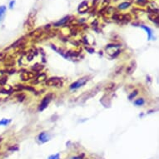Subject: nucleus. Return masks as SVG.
<instances>
[{
    "instance_id": "6e6552de",
    "label": "nucleus",
    "mask_w": 159,
    "mask_h": 159,
    "mask_svg": "<svg viewBox=\"0 0 159 159\" xmlns=\"http://www.w3.org/2000/svg\"><path fill=\"white\" fill-rule=\"evenodd\" d=\"M68 18H69V17L68 16H67V17H65V18H63L62 19H61V20H59V22H57V23H55L54 24V26L55 27H59V26H62L63 24H65L66 23H67V21L68 20Z\"/></svg>"
},
{
    "instance_id": "9d476101",
    "label": "nucleus",
    "mask_w": 159,
    "mask_h": 159,
    "mask_svg": "<svg viewBox=\"0 0 159 159\" xmlns=\"http://www.w3.org/2000/svg\"><path fill=\"white\" fill-rule=\"evenodd\" d=\"M130 5H131L130 2H123V3H120L118 5V9H120V10H124V9H127V8H129Z\"/></svg>"
},
{
    "instance_id": "f8f14e48",
    "label": "nucleus",
    "mask_w": 159,
    "mask_h": 159,
    "mask_svg": "<svg viewBox=\"0 0 159 159\" xmlns=\"http://www.w3.org/2000/svg\"><path fill=\"white\" fill-rule=\"evenodd\" d=\"M43 68H44V66H43V65L38 64V63L35 65H33V67H32V69L35 71V72H38V71L42 70Z\"/></svg>"
},
{
    "instance_id": "4be33fe9",
    "label": "nucleus",
    "mask_w": 159,
    "mask_h": 159,
    "mask_svg": "<svg viewBox=\"0 0 159 159\" xmlns=\"http://www.w3.org/2000/svg\"><path fill=\"white\" fill-rule=\"evenodd\" d=\"M83 156L74 157H73V158H71V159H83Z\"/></svg>"
},
{
    "instance_id": "4468645a",
    "label": "nucleus",
    "mask_w": 159,
    "mask_h": 159,
    "mask_svg": "<svg viewBox=\"0 0 159 159\" xmlns=\"http://www.w3.org/2000/svg\"><path fill=\"white\" fill-rule=\"evenodd\" d=\"M23 38H19L18 40H17V41L15 42L14 44H13L12 45H11V47H18V45H20V44L23 42Z\"/></svg>"
},
{
    "instance_id": "1a4fd4ad",
    "label": "nucleus",
    "mask_w": 159,
    "mask_h": 159,
    "mask_svg": "<svg viewBox=\"0 0 159 159\" xmlns=\"http://www.w3.org/2000/svg\"><path fill=\"white\" fill-rule=\"evenodd\" d=\"M46 79H47V76H46V74H41L40 75H38V76L36 78L35 83H40V82H43V81H44V80H46Z\"/></svg>"
},
{
    "instance_id": "aec40b11",
    "label": "nucleus",
    "mask_w": 159,
    "mask_h": 159,
    "mask_svg": "<svg viewBox=\"0 0 159 159\" xmlns=\"http://www.w3.org/2000/svg\"><path fill=\"white\" fill-rule=\"evenodd\" d=\"M15 4V1L14 0H12V1H10V3H9V8L10 9H13V6H14Z\"/></svg>"
},
{
    "instance_id": "2eb2a0df",
    "label": "nucleus",
    "mask_w": 159,
    "mask_h": 159,
    "mask_svg": "<svg viewBox=\"0 0 159 159\" xmlns=\"http://www.w3.org/2000/svg\"><path fill=\"white\" fill-rule=\"evenodd\" d=\"M134 104L138 105V106H141L142 104H144V100L142 98H139V99H138V100H136L134 102Z\"/></svg>"
},
{
    "instance_id": "f257e3e1",
    "label": "nucleus",
    "mask_w": 159,
    "mask_h": 159,
    "mask_svg": "<svg viewBox=\"0 0 159 159\" xmlns=\"http://www.w3.org/2000/svg\"><path fill=\"white\" fill-rule=\"evenodd\" d=\"M46 86L47 87H57V88H60L62 87V80L59 78H50L46 80L45 83Z\"/></svg>"
},
{
    "instance_id": "423d86ee",
    "label": "nucleus",
    "mask_w": 159,
    "mask_h": 159,
    "mask_svg": "<svg viewBox=\"0 0 159 159\" xmlns=\"http://www.w3.org/2000/svg\"><path fill=\"white\" fill-rule=\"evenodd\" d=\"M141 28H143V29H144L145 31L147 32V37H148V40H152V39L154 38V36H153V30L151 29L149 27L145 26V25H141Z\"/></svg>"
},
{
    "instance_id": "412c9836",
    "label": "nucleus",
    "mask_w": 159,
    "mask_h": 159,
    "mask_svg": "<svg viewBox=\"0 0 159 159\" xmlns=\"http://www.w3.org/2000/svg\"><path fill=\"white\" fill-rule=\"evenodd\" d=\"M137 94H138V92L135 91V92H134V93H132V94L130 95V96H129V98H130V99H132V98H133V97H135V96H136V95H137Z\"/></svg>"
},
{
    "instance_id": "39448f33",
    "label": "nucleus",
    "mask_w": 159,
    "mask_h": 159,
    "mask_svg": "<svg viewBox=\"0 0 159 159\" xmlns=\"http://www.w3.org/2000/svg\"><path fill=\"white\" fill-rule=\"evenodd\" d=\"M78 10L79 13H85L89 10V3H88V1H83V2L80 3Z\"/></svg>"
},
{
    "instance_id": "f03ea898",
    "label": "nucleus",
    "mask_w": 159,
    "mask_h": 159,
    "mask_svg": "<svg viewBox=\"0 0 159 159\" xmlns=\"http://www.w3.org/2000/svg\"><path fill=\"white\" fill-rule=\"evenodd\" d=\"M89 81V77H84V78H80L78 79V81L76 82H74V83H72L69 87V89H79L81 87H83V85H85L86 83Z\"/></svg>"
},
{
    "instance_id": "7ed1b4c3",
    "label": "nucleus",
    "mask_w": 159,
    "mask_h": 159,
    "mask_svg": "<svg viewBox=\"0 0 159 159\" xmlns=\"http://www.w3.org/2000/svg\"><path fill=\"white\" fill-rule=\"evenodd\" d=\"M51 100H52V94L46 95V96L43 98V100H42L41 103H40V105H39V108H38V110H39V111L44 110L47 107V105L49 104Z\"/></svg>"
},
{
    "instance_id": "ddd939ff",
    "label": "nucleus",
    "mask_w": 159,
    "mask_h": 159,
    "mask_svg": "<svg viewBox=\"0 0 159 159\" xmlns=\"http://www.w3.org/2000/svg\"><path fill=\"white\" fill-rule=\"evenodd\" d=\"M134 63H135V62H133L132 63H131V65H130L129 67H128V68H127V74H132V73H133V71L135 69V65L133 66V64H134Z\"/></svg>"
},
{
    "instance_id": "0eeeda50",
    "label": "nucleus",
    "mask_w": 159,
    "mask_h": 159,
    "mask_svg": "<svg viewBox=\"0 0 159 159\" xmlns=\"http://www.w3.org/2000/svg\"><path fill=\"white\" fill-rule=\"evenodd\" d=\"M38 141L41 142H46L49 140V136L47 135L46 133H41L38 135Z\"/></svg>"
},
{
    "instance_id": "dca6fc26",
    "label": "nucleus",
    "mask_w": 159,
    "mask_h": 159,
    "mask_svg": "<svg viewBox=\"0 0 159 159\" xmlns=\"http://www.w3.org/2000/svg\"><path fill=\"white\" fill-rule=\"evenodd\" d=\"M114 86H115V84L113 83H108V85H107V87H106V90H108V91H111V90H112V89H114Z\"/></svg>"
},
{
    "instance_id": "5701e85b",
    "label": "nucleus",
    "mask_w": 159,
    "mask_h": 159,
    "mask_svg": "<svg viewBox=\"0 0 159 159\" xmlns=\"http://www.w3.org/2000/svg\"><path fill=\"white\" fill-rule=\"evenodd\" d=\"M145 1H146V0H138L137 2H138V3H143V2H145Z\"/></svg>"
},
{
    "instance_id": "b1692460",
    "label": "nucleus",
    "mask_w": 159,
    "mask_h": 159,
    "mask_svg": "<svg viewBox=\"0 0 159 159\" xmlns=\"http://www.w3.org/2000/svg\"><path fill=\"white\" fill-rule=\"evenodd\" d=\"M2 140H3V138H0V142L2 141Z\"/></svg>"
},
{
    "instance_id": "f3484780",
    "label": "nucleus",
    "mask_w": 159,
    "mask_h": 159,
    "mask_svg": "<svg viewBox=\"0 0 159 159\" xmlns=\"http://www.w3.org/2000/svg\"><path fill=\"white\" fill-rule=\"evenodd\" d=\"M9 123H10V120H8V119H2V120L0 121V125H1V126H6Z\"/></svg>"
},
{
    "instance_id": "9b49d317",
    "label": "nucleus",
    "mask_w": 159,
    "mask_h": 159,
    "mask_svg": "<svg viewBox=\"0 0 159 159\" xmlns=\"http://www.w3.org/2000/svg\"><path fill=\"white\" fill-rule=\"evenodd\" d=\"M6 7L5 6H0V22L2 21V19L4 17L5 15V13H6Z\"/></svg>"
},
{
    "instance_id": "20e7f679",
    "label": "nucleus",
    "mask_w": 159,
    "mask_h": 159,
    "mask_svg": "<svg viewBox=\"0 0 159 159\" xmlns=\"http://www.w3.org/2000/svg\"><path fill=\"white\" fill-rule=\"evenodd\" d=\"M36 76V73L33 72H24L21 74V79L23 81H28Z\"/></svg>"
},
{
    "instance_id": "6ab92c4d",
    "label": "nucleus",
    "mask_w": 159,
    "mask_h": 159,
    "mask_svg": "<svg viewBox=\"0 0 159 159\" xmlns=\"http://www.w3.org/2000/svg\"><path fill=\"white\" fill-rule=\"evenodd\" d=\"M48 159H60V157H59V154H54V155H51Z\"/></svg>"
},
{
    "instance_id": "a211bd4d",
    "label": "nucleus",
    "mask_w": 159,
    "mask_h": 159,
    "mask_svg": "<svg viewBox=\"0 0 159 159\" xmlns=\"http://www.w3.org/2000/svg\"><path fill=\"white\" fill-rule=\"evenodd\" d=\"M5 58H6V53L4 52H1L0 53V61H3Z\"/></svg>"
}]
</instances>
